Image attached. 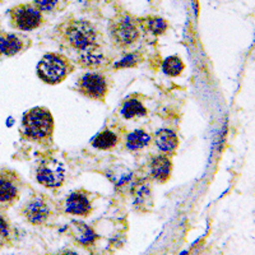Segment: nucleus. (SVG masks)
Segmentation results:
<instances>
[{
    "label": "nucleus",
    "mask_w": 255,
    "mask_h": 255,
    "mask_svg": "<svg viewBox=\"0 0 255 255\" xmlns=\"http://www.w3.org/2000/svg\"><path fill=\"white\" fill-rule=\"evenodd\" d=\"M58 35L68 49L78 54L91 47L100 46L99 32L87 20H67L58 28Z\"/></svg>",
    "instance_id": "f257e3e1"
},
{
    "label": "nucleus",
    "mask_w": 255,
    "mask_h": 255,
    "mask_svg": "<svg viewBox=\"0 0 255 255\" xmlns=\"http://www.w3.org/2000/svg\"><path fill=\"white\" fill-rule=\"evenodd\" d=\"M22 133L31 142L46 144L51 142L54 133V119L47 109L33 108L27 111L22 120Z\"/></svg>",
    "instance_id": "f03ea898"
},
{
    "label": "nucleus",
    "mask_w": 255,
    "mask_h": 255,
    "mask_svg": "<svg viewBox=\"0 0 255 255\" xmlns=\"http://www.w3.org/2000/svg\"><path fill=\"white\" fill-rule=\"evenodd\" d=\"M74 70V65L68 58L61 54L50 52L42 56L37 65V74L40 79L47 84L61 83Z\"/></svg>",
    "instance_id": "7ed1b4c3"
},
{
    "label": "nucleus",
    "mask_w": 255,
    "mask_h": 255,
    "mask_svg": "<svg viewBox=\"0 0 255 255\" xmlns=\"http://www.w3.org/2000/svg\"><path fill=\"white\" fill-rule=\"evenodd\" d=\"M52 204L51 200L44 195H33L22 207L20 215L32 226H45L55 217Z\"/></svg>",
    "instance_id": "20e7f679"
},
{
    "label": "nucleus",
    "mask_w": 255,
    "mask_h": 255,
    "mask_svg": "<svg viewBox=\"0 0 255 255\" xmlns=\"http://www.w3.org/2000/svg\"><path fill=\"white\" fill-rule=\"evenodd\" d=\"M110 35L116 46L128 49L139 38V28L134 18L129 14H120L111 22Z\"/></svg>",
    "instance_id": "39448f33"
},
{
    "label": "nucleus",
    "mask_w": 255,
    "mask_h": 255,
    "mask_svg": "<svg viewBox=\"0 0 255 255\" xmlns=\"http://www.w3.org/2000/svg\"><path fill=\"white\" fill-rule=\"evenodd\" d=\"M77 90L87 99L104 102L109 93V81L100 72L86 73L77 82Z\"/></svg>",
    "instance_id": "423d86ee"
},
{
    "label": "nucleus",
    "mask_w": 255,
    "mask_h": 255,
    "mask_svg": "<svg viewBox=\"0 0 255 255\" xmlns=\"http://www.w3.org/2000/svg\"><path fill=\"white\" fill-rule=\"evenodd\" d=\"M37 181L45 188H59L65 180V166L54 157L41 159L36 170Z\"/></svg>",
    "instance_id": "0eeeda50"
},
{
    "label": "nucleus",
    "mask_w": 255,
    "mask_h": 255,
    "mask_svg": "<svg viewBox=\"0 0 255 255\" xmlns=\"http://www.w3.org/2000/svg\"><path fill=\"white\" fill-rule=\"evenodd\" d=\"M22 190V181L17 172L0 170V209H6L18 202Z\"/></svg>",
    "instance_id": "6e6552de"
},
{
    "label": "nucleus",
    "mask_w": 255,
    "mask_h": 255,
    "mask_svg": "<svg viewBox=\"0 0 255 255\" xmlns=\"http://www.w3.org/2000/svg\"><path fill=\"white\" fill-rule=\"evenodd\" d=\"M13 27L20 31L38 28L42 23V12L35 4H20L9 13Z\"/></svg>",
    "instance_id": "1a4fd4ad"
},
{
    "label": "nucleus",
    "mask_w": 255,
    "mask_h": 255,
    "mask_svg": "<svg viewBox=\"0 0 255 255\" xmlns=\"http://www.w3.org/2000/svg\"><path fill=\"white\" fill-rule=\"evenodd\" d=\"M93 211L92 197L91 193L79 189L70 193L69 197L64 202V212L68 215L78 216V217H88Z\"/></svg>",
    "instance_id": "9d476101"
},
{
    "label": "nucleus",
    "mask_w": 255,
    "mask_h": 255,
    "mask_svg": "<svg viewBox=\"0 0 255 255\" xmlns=\"http://www.w3.org/2000/svg\"><path fill=\"white\" fill-rule=\"evenodd\" d=\"M151 177L159 184L167 183L172 172V161L167 154H159L152 158L149 165Z\"/></svg>",
    "instance_id": "9b49d317"
},
{
    "label": "nucleus",
    "mask_w": 255,
    "mask_h": 255,
    "mask_svg": "<svg viewBox=\"0 0 255 255\" xmlns=\"http://www.w3.org/2000/svg\"><path fill=\"white\" fill-rule=\"evenodd\" d=\"M106 63H108V59L102 51L101 46L91 47L78 54V64L86 69H100Z\"/></svg>",
    "instance_id": "f8f14e48"
},
{
    "label": "nucleus",
    "mask_w": 255,
    "mask_h": 255,
    "mask_svg": "<svg viewBox=\"0 0 255 255\" xmlns=\"http://www.w3.org/2000/svg\"><path fill=\"white\" fill-rule=\"evenodd\" d=\"M70 235L78 243L81 247L88 248L95 245L97 240V234L87 226L86 223L79 222V221H73L70 225Z\"/></svg>",
    "instance_id": "ddd939ff"
},
{
    "label": "nucleus",
    "mask_w": 255,
    "mask_h": 255,
    "mask_svg": "<svg viewBox=\"0 0 255 255\" xmlns=\"http://www.w3.org/2000/svg\"><path fill=\"white\" fill-rule=\"evenodd\" d=\"M154 144L163 153H174L179 147V138L176 133L168 129H161L152 136Z\"/></svg>",
    "instance_id": "4468645a"
},
{
    "label": "nucleus",
    "mask_w": 255,
    "mask_h": 255,
    "mask_svg": "<svg viewBox=\"0 0 255 255\" xmlns=\"http://www.w3.org/2000/svg\"><path fill=\"white\" fill-rule=\"evenodd\" d=\"M24 47L23 38L14 33H3L0 35V56L10 58L19 54Z\"/></svg>",
    "instance_id": "2eb2a0df"
},
{
    "label": "nucleus",
    "mask_w": 255,
    "mask_h": 255,
    "mask_svg": "<svg viewBox=\"0 0 255 255\" xmlns=\"http://www.w3.org/2000/svg\"><path fill=\"white\" fill-rule=\"evenodd\" d=\"M120 113H122L124 119H135V118L145 116L148 111L140 100H138L136 97H130V99L124 102Z\"/></svg>",
    "instance_id": "dca6fc26"
},
{
    "label": "nucleus",
    "mask_w": 255,
    "mask_h": 255,
    "mask_svg": "<svg viewBox=\"0 0 255 255\" xmlns=\"http://www.w3.org/2000/svg\"><path fill=\"white\" fill-rule=\"evenodd\" d=\"M152 142V136L144 130H134L125 138V147L130 151H139Z\"/></svg>",
    "instance_id": "f3484780"
},
{
    "label": "nucleus",
    "mask_w": 255,
    "mask_h": 255,
    "mask_svg": "<svg viewBox=\"0 0 255 255\" xmlns=\"http://www.w3.org/2000/svg\"><path fill=\"white\" fill-rule=\"evenodd\" d=\"M119 142V135L115 131L106 129V130H102L101 133L96 135L95 139L92 140V145L95 148L102 149V151H110V149L115 148Z\"/></svg>",
    "instance_id": "a211bd4d"
},
{
    "label": "nucleus",
    "mask_w": 255,
    "mask_h": 255,
    "mask_svg": "<svg viewBox=\"0 0 255 255\" xmlns=\"http://www.w3.org/2000/svg\"><path fill=\"white\" fill-rule=\"evenodd\" d=\"M133 197L134 204L136 209L143 211V207H147V204H152L151 200V188L147 185L145 181L136 183V185L133 189Z\"/></svg>",
    "instance_id": "6ab92c4d"
},
{
    "label": "nucleus",
    "mask_w": 255,
    "mask_h": 255,
    "mask_svg": "<svg viewBox=\"0 0 255 255\" xmlns=\"http://www.w3.org/2000/svg\"><path fill=\"white\" fill-rule=\"evenodd\" d=\"M13 243L12 223L4 215H0V249L10 247Z\"/></svg>",
    "instance_id": "aec40b11"
},
{
    "label": "nucleus",
    "mask_w": 255,
    "mask_h": 255,
    "mask_svg": "<svg viewBox=\"0 0 255 255\" xmlns=\"http://www.w3.org/2000/svg\"><path fill=\"white\" fill-rule=\"evenodd\" d=\"M184 69H185V65L179 56H170L162 64V70L165 74L170 77L180 76Z\"/></svg>",
    "instance_id": "412c9836"
},
{
    "label": "nucleus",
    "mask_w": 255,
    "mask_h": 255,
    "mask_svg": "<svg viewBox=\"0 0 255 255\" xmlns=\"http://www.w3.org/2000/svg\"><path fill=\"white\" fill-rule=\"evenodd\" d=\"M145 27L149 32L154 33V35H162L163 32L167 29V23L162 18L153 17V18H148L145 20Z\"/></svg>",
    "instance_id": "4be33fe9"
},
{
    "label": "nucleus",
    "mask_w": 255,
    "mask_h": 255,
    "mask_svg": "<svg viewBox=\"0 0 255 255\" xmlns=\"http://www.w3.org/2000/svg\"><path fill=\"white\" fill-rule=\"evenodd\" d=\"M140 58L139 54H129L127 58H124L123 60H120L119 63L115 64V68H130L136 65V64L139 63Z\"/></svg>",
    "instance_id": "5701e85b"
},
{
    "label": "nucleus",
    "mask_w": 255,
    "mask_h": 255,
    "mask_svg": "<svg viewBox=\"0 0 255 255\" xmlns=\"http://www.w3.org/2000/svg\"><path fill=\"white\" fill-rule=\"evenodd\" d=\"M33 4L40 9L41 12H50L55 8L58 0H33Z\"/></svg>",
    "instance_id": "b1692460"
}]
</instances>
